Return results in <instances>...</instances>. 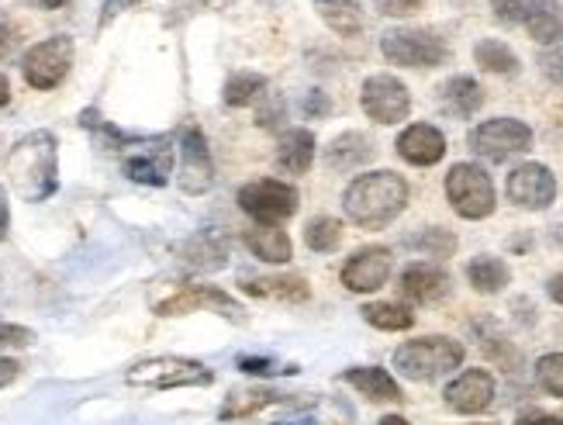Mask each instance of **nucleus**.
<instances>
[{
	"mask_svg": "<svg viewBox=\"0 0 563 425\" xmlns=\"http://www.w3.org/2000/svg\"><path fill=\"white\" fill-rule=\"evenodd\" d=\"M495 391H498V384L492 378V370L474 367V370H463L460 378H453L446 384L443 397H446L450 412H456V415H477V412H484L487 405L495 402Z\"/></svg>",
	"mask_w": 563,
	"mask_h": 425,
	"instance_id": "2eb2a0df",
	"label": "nucleus"
},
{
	"mask_svg": "<svg viewBox=\"0 0 563 425\" xmlns=\"http://www.w3.org/2000/svg\"><path fill=\"white\" fill-rule=\"evenodd\" d=\"M242 291L253 294V297H277V302H287V305H298V302H308L311 297V287L305 277L298 273H280V277H253L242 284Z\"/></svg>",
	"mask_w": 563,
	"mask_h": 425,
	"instance_id": "412c9836",
	"label": "nucleus"
},
{
	"mask_svg": "<svg viewBox=\"0 0 563 425\" xmlns=\"http://www.w3.org/2000/svg\"><path fill=\"white\" fill-rule=\"evenodd\" d=\"M446 197L460 218L467 221H481L487 215H495V184L487 177V170L477 163H456L446 173Z\"/></svg>",
	"mask_w": 563,
	"mask_h": 425,
	"instance_id": "39448f33",
	"label": "nucleus"
},
{
	"mask_svg": "<svg viewBox=\"0 0 563 425\" xmlns=\"http://www.w3.org/2000/svg\"><path fill=\"white\" fill-rule=\"evenodd\" d=\"M305 108H308V115H325V111H329V97H325L322 90H311Z\"/></svg>",
	"mask_w": 563,
	"mask_h": 425,
	"instance_id": "a18cd8bd",
	"label": "nucleus"
},
{
	"mask_svg": "<svg viewBox=\"0 0 563 425\" xmlns=\"http://www.w3.org/2000/svg\"><path fill=\"white\" fill-rule=\"evenodd\" d=\"M325 21L332 24L339 35H346V39L363 29V14H360L356 0H332V4L325 8Z\"/></svg>",
	"mask_w": 563,
	"mask_h": 425,
	"instance_id": "473e14b6",
	"label": "nucleus"
},
{
	"mask_svg": "<svg viewBox=\"0 0 563 425\" xmlns=\"http://www.w3.org/2000/svg\"><path fill=\"white\" fill-rule=\"evenodd\" d=\"M305 242L314 249V253H335L342 246V221L339 218H311L308 229H305Z\"/></svg>",
	"mask_w": 563,
	"mask_h": 425,
	"instance_id": "2f4dec72",
	"label": "nucleus"
},
{
	"mask_svg": "<svg viewBox=\"0 0 563 425\" xmlns=\"http://www.w3.org/2000/svg\"><path fill=\"white\" fill-rule=\"evenodd\" d=\"M408 246L411 249H422V253H429L432 260H446V257L456 253V239L446 229H426L422 236H415Z\"/></svg>",
	"mask_w": 563,
	"mask_h": 425,
	"instance_id": "72a5a7b5",
	"label": "nucleus"
},
{
	"mask_svg": "<svg viewBox=\"0 0 563 425\" xmlns=\"http://www.w3.org/2000/svg\"><path fill=\"white\" fill-rule=\"evenodd\" d=\"M360 105L371 121L398 124L411 115V94L398 77H390V73H374V77H366L360 90Z\"/></svg>",
	"mask_w": 563,
	"mask_h": 425,
	"instance_id": "9d476101",
	"label": "nucleus"
},
{
	"mask_svg": "<svg viewBox=\"0 0 563 425\" xmlns=\"http://www.w3.org/2000/svg\"><path fill=\"white\" fill-rule=\"evenodd\" d=\"M536 384L553 397H563V353H547L536 363Z\"/></svg>",
	"mask_w": 563,
	"mask_h": 425,
	"instance_id": "f704fd0d",
	"label": "nucleus"
},
{
	"mask_svg": "<svg viewBox=\"0 0 563 425\" xmlns=\"http://www.w3.org/2000/svg\"><path fill=\"white\" fill-rule=\"evenodd\" d=\"M284 402V394H274L266 388H242V391H232L225 397V408H222V418H250L263 408H271Z\"/></svg>",
	"mask_w": 563,
	"mask_h": 425,
	"instance_id": "bb28decb",
	"label": "nucleus"
},
{
	"mask_svg": "<svg viewBox=\"0 0 563 425\" xmlns=\"http://www.w3.org/2000/svg\"><path fill=\"white\" fill-rule=\"evenodd\" d=\"M35 8H42V11H56V8H63L66 0H32Z\"/></svg>",
	"mask_w": 563,
	"mask_h": 425,
	"instance_id": "8fccbe9b",
	"label": "nucleus"
},
{
	"mask_svg": "<svg viewBox=\"0 0 563 425\" xmlns=\"http://www.w3.org/2000/svg\"><path fill=\"white\" fill-rule=\"evenodd\" d=\"M14 24H11V18L0 11V59L4 56H11V48H14Z\"/></svg>",
	"mask_w": 563,
	"mask_h": 425,
	"instance_id": "79ce46f5",
	"label": "nucleus"
},
{
	"mask_svg": "<svg viewBox=\"0 0 563 425\" xmlns=\"http://www.w3.org/2000/svg\"><path fill=\"white\" fill-rule=\"evenodd\" d=\"M325 160H329L332 170H356V166L374 160V145L363 132H342L339 139L329 142Z\"/></svg>",
	"mask_w": 563,
	"mask_h": 425,
	"instance_id": "5701e85b",
	"label": "nucleus"
},
{
	"mask_svg": "<svg viewBox=\"0 0 563 425\" xmlns=\"http://www.w3.org/2000/svg\"><path fill=\"white\" fill-rule=\"evenodd\" d=\"M284 115H287V101L280 94H266V105L256 111V124L260 129H277V124L284 121Z\"/></svg>",
	"mask_w": 563,
	"mask_h": 425,
	"instance_id": "58836bf2",
	"label": "nucleus"
},
{
	"mask_svg": "<svg viewBox=\"0 0 563 425\" xmlns=\"http://www.w3.org/2000/svg\"><path fill=\"white\" fill-rule=\"evenodd\" d=\"M18 373H21V363H18V360L0 357V388L14 384V381H18Z\"/></svg>",
	"mask_w": 563,
	"mask_h": 425,
	"instance_id": "c03bdc74",
	"label": "nucleus"
},
{
	"mask_svg": "<svg viewBox=\"0 0 563 425\" xmlns=\"http://www.w3.org/2000/svg\"><path fill=\"white\" fill-rule=\"evenodd\" d=\"M450 273L439 266V263H408L401 270V277H398V291L408 297V302L415 305H439V302H446L450 297Z\"/></svg>",
	"mask_w": 563,
	"mask_h": 425,
	"instance_id": "dca6fc26",
	"label": "nucleus"
},
{
	"mask_svg": "<svg viewBox=\"0 0 563 425\" xmlns=\"http://www.w3.org/2000/svg\"><path fill=\"white\" fill-rule=\"evenodd\" d=\"M190 312H218L232 322H242V305L235 302L232 294H225L222 287H180L177 294H169L166 302L156 305L159 318H177V315H190Z\"/></svg>",
	"mask_w": 563,
	"mask_h": 425,
	"instance_id": "9b49d317",
	"label": "nucleus"
},
{
	"mask_svg": "<svg viewBox=\"0 0 563 425\" xmlns=\"http://www.w3.org/2000/svg\"><path fill=\"white\" fill-rule=\"evenodd\" d=\"M314 163V135L308 129H290L277 142V166L290 177H305Z\"/></svg>",
	"mask_w": 563,
	"mask_h": 425,
	"instance_id": "6ab92c4d",
	"label": "nucleus"
},
{
	"mask_svg": "<svg viewBox=\"0 0 563 425\" xmlns=\"http://www.w3.org/2000/svg\"><path fill=\"white\" fill-rule=\"evenodd\" d=\"M463 357H467L463 342H456L450 336H422V339H411V342L398 346L395 367L408 381L426 384V381L443 378L450 370H460Z\"/></svg>",
	"mask_w": 563,
	"mask_h": 425,
	"instance_id": "7ed1b4c3",
	"label": "nucleus"
},
{
	"mask_svg": "<svg viewBox=\"0 0 563 425\" xmlns=\"http://www.w3.org/2000/svg\"><path fill=\"white\" fill-rule=\"evenodd\" d=\"M214 184V166H211V149L205 142V132L198 124H190L180 139V190L184 194H208Z\"/></svg>",
	"mask_w": 563,
	"mask_h": 425,
	"instance_id": "4468645a",
	"label": "nucleus"
},
{
	"mask_svg": "<svg viewBox=\"0 0 563 425\" xmlns=\"http://www.w3.org/2000/svg\"><path fill=\"white\" fill-rule=\"evenodd\" d=\"M274 425H314V418H311V415H305V418H294V422H274Z\"/></svg>",
	"mask_w": 563,
	"mask_h": 425,
	"instance_id": "603ef678",
	"label": "nucleus"
},
{
	"mask_svg": "<svg viewBox=\"0 0 563 425\" xmlns=\"http://www.w3.org/2000/svg\"><path fill=\"white\" fill-rule=\"evenodd\" d=\"M322 4H332V0H322Z\"/></svg>",
	"mask_w": 563,
	"mask_h": 425,
	"instance_id": "5fc2aeb1",
	"label": "nucleus"
},
{
	"mask_svg": "<svg viewBox=\"0 0 563 425\" xmlns=\"http://www.w3.org/2000/svg\"><path fill=\"white\" fill-rule=\"evenodd\" d=\"M508 201L522 211H543L556 201V177L543 163H522L508 173Z\"/></svg>",
	"mask_w": 563,
	"mask_h": 425,
	"instance_id": "f8f14e48",
	"label": "nucleus"
},
{
	"mask_svg": "<svg viewBox=\"0 0 563 425\" xmlns=\"http://www.w3.org/2000/svg\"><path fill=\"white\" fill-rule=\"evenodd\" d=\"M35 342V333L24 329V325H14L8 318H0V349H24Z\"/></svg>",
	"mask_w": 563,
	"mask_h": 425,
	"instance_id": "4c0bfd02",
	"label": "nucleus"
},
{
	"mask_svg": "<svg viewBox=\"0 0 563 425\" xmlns=\"http://www.w3.org/2000/svg\"><path fill=\"white\" fill-rule=\"evenodd\" d=\"M380 53L390 66H405V69H432L443 66L450 56L446 39H439L429 29H390L380 39Z\"/></svg>",
	"mask_w": 563,
	"mask_h": 425,
	"instance_id": "20e7f679",
	"label": "nucleus"
},
{
	"mask_svg": "<svg viewBox=\"0 0 563 425\" xmlns=\"http://www.w3.org/2000/svg\"><path fill=\"white\" fill-rule=\"evenodd\" d=\"M540 66H543V73H547V77H550L553 84H560V87H563V39L543 48Z\"/></svg>",
	"mask_w": 563,
	"mask_h": 425,
	"instance_id": "ea45409f",
	"label": "nucleus"
},
{
	"mask_svg": "<svg viewBox=\"0 0 563 425\" xmlns=\"http://www.w3.org/2000/svg\"><path fill=\"white\" fill-rule=\"evenodd\" d=\"M11 229V211H8V201H4V190H0V239L8 236Z\"/></svg>",
	"mask_w": 563,
	"mask_h": 425,
	"instance_id": "de8ad7c7",
	"label": "nucleus"
},
{
	"mask_svg": "<svg viewBox=\"0 0 563 425\" xmlns=\"http://www.w3.org/2000/svg\"><path fill=\"white\" fill-rule=\"evenodd\" d=\"M374 4H377V11L387 14V18H408V14H415V11H422L426 0H374Z\"/></svg>",
	"mask_w": 563,
	"mask_h": 425,
	"instance_id": "a19ab883",
	"label": "nucleus"
},
{
	"mask_svg": "<svg viewBox=\"0 0 563 425\" xmlns=\"http://www.w3.org/2000/svg\"><path fill=\"white\" fill-rule=\"evenodd\" d=\"M474 59L484 73H498V77H511L519 73V56L511 53V45L501 39H481L474 48Z\"/></svg>",
	"mask_w": 563,
	"mask_h": 425,
	"instance_id": "cd10ccee",
	"label": "nucleus"
},
{
	"mask_svg": "<svg viewBox=\"0 0 563 425\" xmlns=\"http://www.w3.org/2000/svg\"><path fill=\"white\" fill-rule=\"evenodd\" d=\"M239 370L242 373H253V378H280V373H298V367L266 360V357H242L239 360Z\"/></svg>",
	"mask_w": 563,
	"mask_h": 425,
	"instance_id": "e433bc0d",
	"label": "nucleus"
},
{
	"mask_svg": "<svg viewBox=\"0 0 563 425\" xmlns=\"http://www.w3.org/2000/svg\"><path fill=\"white\" fill-rule=\"evenodd\" d=\"M526 32L540 45L560 42L563 39V4L560 0H543V4L532 11V18L526 21Z\"/></svg>",
	"mask_w": 563,
	"mask_h": 425,
	"instance_id": "c85d7f7f",
	"label": "nucleus"
},
{
	"mask_svg": "<svg viewBox=\"0 0 563 425\" xmlns=\"http://www.w3.org/2000/svg\"><path fill=\"white\" fill-rule=\"evenodd\" d=\"M408 205V181L395 170H374L356 177L346 194H342V208H346V218L360 229H387Z\"/></svg>",
	"mask_w": 563,
	"mask_h": 425,
	"instance_id": "f257e3e1",
	"label": "nucleus"
},
{
	"mask_svg": "<svg viewBox=\"0 0 563 425\" xmlns=\"http://www.w3.org/2000/svg\"><path fill=\"white\" fill-rule=\"evenodd\" d=\"M222 94H225L229 108H246L256 101V97H266V77H260V73H246V69L232 73Z\"/></svg>",
	"mask_w": 563,
	"mask_h": 425,
	"instance_id": "7c9ffc66",
	"label": "nucleus"
},
{
	"mask_svg": "<svg viewBox=\"0 0 563 425\" xmlns=\"http://www.w3.org/2000/svg\"><path fill=\"white\" fill-rule=\"evenodd\" d=\"M342 381H346L350 388H356L366 402H401L398 381L380 367H353V370L342 373Z\"/></svg>",
	"mask_w": 563,
	"mask_h": 425,
	"instance_id": "aec40b11",
	"label": "nucleus"
},
{
	"mask_svg": "<svg viewBox=\"0 0 563 425\" xmlns=\"http://www.w3.org/2000/svg\"><path fill=\"white\" fill-rule=\"evenodd\" d=\"M169 170H174V149H169V139H159L153 145L139 149V153L125 156V177L135 184L163 187Z\"/></svg>",
	"mask_w": 563,
	"mask_h": 425,
	"instance_id": "a211bd4d",
	"label": "nucleus"
},
{
	"mask_svg": "<svg viewBox=\"0 0 563 425\" xmlns=\"http://www.w3.org/2000/svg\"><path fill=\"white\" fill-rule=\"evenodd\" d=\"M184 260L194 270H222L225 260H229V242H225L222 232L205 229V232H198L184 246Z\"/></svg>",
	"mask_w": 563,
	"mask_h": 425,
	"instance_id": "4be33fe9",
	"label": "nucleus"
},
{
	"mask_svg": "<svg viewBox=\"0 0 563 425\" xmlns=\"http://www.w3.org/2000/svg\"><path fill=\"white\" fill-rule=\"evenodd\" d=\"M380 425H411L408 418H401V415H384L380 418Z\"/></svg>",
	"mask_w": 563,
	"mask_h": 425,
	"instance_id": "3c124183",
	"label": "nucleus"
},
{
	"mask_svg": "<svg viewBox=\"0 0 563 425\" xmlns=\"http://www.w3.org/2000/svg\"><path fill=\"white\" fill-rule=\"evenodd\" d=\"M8 177L24 201H45L59 190V145L53 132H29L8 156Z\"/></svg>",
	"mask_w": 563,
	"mask_h": 425,
	"instance_id": "f03ea898",
	"label": "nucleus"
},
{
	"mask_svg": "<svg viewBox=\"0 0 563 425\" xmlns=\"http://www.w3.org/2000/svg\"><path fill=\"white\" fill-rule=\"evenodd\" d=\"M363 322L374 325L380 333H405L415 325V315L405 308V305H395V302H374V305H363L360 308Z\"/></svg>",
	"mask_w": 563,
	"mask_h": 425,
	"instance_id": "c756f323",
	"label": "nucleus"
},
{
	"mask_svg": "<svg viewBox=\"0 0 563 425\" xmlns=\"http://www.w3.org/2000/svg\"><path fill=\"white\" fill-rule=\"evenodd\" d=\"M125 381L132 388H156V391H174V388H208L214 384V373L198 363V360H184V357H156V360H142L135 363Z\"/></svg>",
	"mask_w": 563,
	"mask_h": 425,
	"instance_id": "423d86ee",
	"label": "nucleus"
},
{
	"mask_svg": "<svg viewBox=\"0 0 563 425\" xmlns=\"http://www.w3.org/2000/svg\"><path fill=\"white\" fill-rule=\"evenodd\" d=\"M481 105H484V90L474 77H453L443 87V108L453 118H471L481 111Z\"/></svg>",
	"mask_w": 563,
	"mask_h": 425,
	"instance_id": "a878e982",
	"label": "nucleus"
},
{
	"mask_svg": "<svg viewBox=\"0 0 563 425\" xmlns=\"http://www.w3.org/2000/svg\"><path fill=\"white\" fill-rule=\"evenodd\" d=\"M121 4H135V0H111V4H108V18H111Z\"/></svg>",
	"mask_w": 563,
	"mask_h": 425,
	"instance_id": "864d4df0",
	"label": "nucleus"
},
{
	"mask_svg": "<svg viewBox=\"0 0 563 425\" xmlns=\"http://www.w3.org/2000/svg\"><path fill=\"white\" fill-rule=\"evenodd\" d=\"M398 156L411 166H435L446 156V135L435 129V124H408L398 135Z\"/></svg>",
	"mask_w": 563,
	"mask_h": 425,
	"instance_id": "f3484780",
	"label": "nucleus"
},
{
	"mask_svg": "<svg viewBox=\"0 0 563 425\" xmlns=\"http://www.w3.org/2000/svg\"><path fill=\"white\" fill-rule=\"evenodd\" d=\"M390 266H395V257H390L387 246H366L342 266V287L353 294H374L387 284Z\"/></svg>",
	"mask_w": 563,
	"mask_h": 425,
	"instance_id": "ddd939ff",
	"label": "nucleus"
},
{
	"mask_svg": "<svg viewBox=\"0 0 563 425\" xmlns=\"http://www.w3.org/2000/svg\"><path fill=\"white\" fill-rule=\"evenodd\" d=\"M246 246H250V253H253L256 260L274 263V266L287 263L290 253H294L287 232H280L277 225H256V229H250V232H246Z\"/></svg>",
	"mask_w": 563,
	"mask_h": 425,
	"instance_id": "b1692460",
	"label": "nucleus"
},
{
	"mask_svg": "<svg viewBox=\"0 0 563 425\" xmlns=\"http://www.w3.org/2000/svg\"><path fill=\"white\" fill-rule=\"evenodd\" d=\"M73 56H77V48H73L69 35H53L45 42H35L29 53L21 56L24 84L35 87V90H56L66 80Z\"/></svg>",
	"mask_w": 563,
	"mask_h": 425,
	"instance_id": "6e6552de",
	"label": "nucleus"
},
{
	"mask_svg": "<svg viewBox=\"0 0 563 425\" xmlns=\"http://www.w3.org/2000/svg\"><path fill=\"white\" fill-rule=\"evenodd\" d=\"M301 194L294 184L284 181H253L239 190V208L260 225H280L287 218L298 215Z\"/></svg>",
	"mask_w": 563,
	"mask_h": 425,
	"instance_id": "1a4fd4ad",
	"label": "nucleus"
},
{
	"mask_svg": "<svg viewBox=\"0 0 563 425\" xmlns=\"http://www.w3.org/2000/svg\"><path fill=\"white\" fill-rule=\"evenodd\" d=\"M11 101V84H8V77L0 73V108H4Z\"/></svg>",
	"mask_w": 563,
	"mask_h": 425,
	"instance_id": "09e8293b",
	"label": "nucleus"
},
{
	"mask_svg": "<svg viewBox=\"0 0 563 425\" xmlns=\"http://www.w3.org/2000/svg\"><path fill=\"white\" fill-rule=\"evenodd\" d=\"M467 142L474 156L487 163H508L511 156H522L532 149V129L519 118H492L481 121Z\"/></svg>",
	"mask_w": 563,
	"mask_h": 425,
	"instance_id": "0eeeda50",
	"label": "nucleus"
},
{
	"mask_svg": "<svg viewBox=\"0 0 563 425\" xmlns=\"http://www.w3.org/2000/svg\"><path fill=\"white\" fill-rule=\"evenodd\" d=\"M516 425H563V415H550V412H526L519 415Z\"/></svg>",
	"mask_w": 563,
	"mask_h": 425,
	"instance_id": "37998d69",
	"label": "nucleus"
},
{
	"mask_svg": "<svg viewBox=\"0 0 563 425\" xmlns=\"http://www.w3.org/2000/svg\"><path fill=\"white\" fill-rule=\"evenodd\" d=\"M540 4H543V0H492L495 18L505 21V24H526Z\"/></svg>",
	"mask_w": 563,
	"mask_h": 425,
	"instance_id": "c9c22d12",
	"label": "nucleus"
},
{
	"mask_svg": "<svg viewBox=\"0 0 563 425\" xmlns=\"http://www.w3.org/2000/svg\"><path fill=\"white\" fill-rule=\"evenodd\" d=\"M467 284L477 294H501L511 284V270L498 257H474L467 263Z\"/></svg>",
	"mask_w": 563,
	"mask_h": 425,
	"instance_id": "393cba45",
	"label": "nucleus"
},
{
	"mask_svg": "<svg viewBox=\"0 0 563 425\" xmlns=\"http://www.w3.org/2000/svg\"><path fill=\"white\" fill-rule=\"evenodd\" d=\"M547 294L553 297L556 305H563V273H556V277H550V284H547Z\"/></svg>",
	"mask_w": 563,
	"mask_h": 425,
	"instance_id": "49530a36",
	"label": "nucleus"
}]
</instances>
